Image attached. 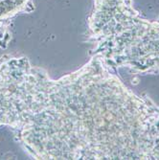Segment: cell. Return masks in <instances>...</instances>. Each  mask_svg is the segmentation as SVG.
<instances>
[{"label":"cell","instance_id":"cell-1","mask_svg":"<svg viewBox=\"0 0 159 160\" xmlns=\"http://www.w3.org/2000/svg\"><path fill=\"white\" fill-rule=\"evenodd\" d=\"M27 1L28 0H0V20L18 12Z\"/></svg>","mask_w":159,"mask_h":160}]
</instances>
